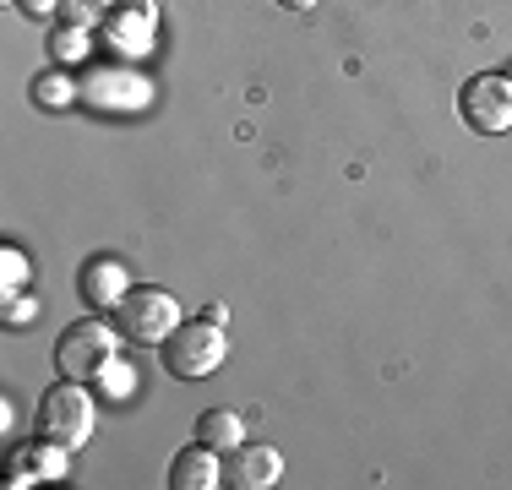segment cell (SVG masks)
<instances>
[{
	"mask_svg": "<svg viewBox=\"0 0 512 490\" xmlns=\"http://www.w3.org/2000/svg\"><path fill=\"white\" fill-rule=\"evenodd\" d=\"M120 360V333L104 322V316H82V322H71L66 333L55 338V365L60 376H71V382H104L109 371H115Z\"/></svg>",
	"mask_w": 512,
	"mask_h": 490,
	"instance_id": "1",
	"label": "cell"
},
{
	"mask_svg": "<svg viewBox=\"0 0 512 490\" xmlns=\"http://www.w3.org/2000/svg\"><path fill=\"white\" fill-rule=\"evenodd\" d=\"M93 425H99L93 392H88V382H71V376H60V387L44 392L39 414H33V431H39L44 441H55V447H66V452L88 447Z\"/></svg>",
	"mask_w": 512,
	"mask_h": 490,
	"instance_id": "2",
	"label": "cell"
},
{
	"mask_svg": "<svg viewBox=\"0 0 512 490\" xmlns=\"http://www.w3.org/2000/svg\"><path fill=\"white\" fill-rule=\"evenodd\" d=\"M158 360H164V371L175 376V382H202V376H213L218 365L229 360V338L218 322L191 316V322H180L175 333L158 343Z\"/></svg>",
	"mask_w": 512,
	"mask_h": 490,
	"instance_id": "3",
	"label": "cell"
},
{
	"mask_svg": "<svg viewBox=\"0 0 512 490\" xmlns=\"http://www.w3.org/2000/svg\"><path fill=\"white\" fill-rule=\"evenodd\" d=\"M109 316H115L120 338H131V343H164L180 322H186L180 300L169 289H158V284H131L126 300H120Z\"/></svg>",
	"mask_w": 512,
	"mask_h": 490,
	"instance_id": "4",
	"label": "cell"
},
{
	"mask_svg": "<svg viewBox=\"0 0 512 490\" xmlns=\"http://www.w3.org/2000/svg\"><path fill=\"white\" fill-rule=\"evenodd\" d=\"M458 115L480 137H502L512 131V71H480L458 88Z\"/></svg>",
	"mask_w": 512,
	"mask_h": 490,
	"instance_id": "5",
	"label": "cell"
},
{
	"mask_svg": "<svg viewBox=\"0 0 512 490\" xmlns=\"http://www.w3.org/2000/svg\"><path fill=\"white\" fill-rule=\"evenodd\" d=\"M278 480H284V458H278V447L240 441L235 452H224V485H235V490H273Z\"/></svg>",
	"mask_w": 512,
	"mask_h": 490,
	"instance_id": "6",
	"label": "cell"
},
{
	"mask_svg": "<svg viewBox=\"0 0 512 490\" xmlns=\"http://www.w3.org/2000/svg\"><path fill=\"white\" fill-rule=\"evenodd\" d=\"M66 447H55V441H28V447H17L6 458V485L22 490V485H44V480H66Z\"/></svg>",
	"mask_w": 512,
	"mask_h": 490,
	"instance_id": "7",
	"label": "cell"
},
{
	"mask_svg": "<svg viewBox=\"0 0 512 490\" xmlns=\"http://www.w3.org/2000/svg\"><path fill=\"white\" fill-rule=\"evenodd\" d=\"M126 262L120 256H93V262H82L77 273V294L82 305H93V311H115L120 300H126Z\"/></svg>",
	"mask_w": 512,
	"mask_h": 490,
	"instance_id": "8",
	"label": "cell"
},
{
	"mask_svg": "<svg viewBox=\"0 0 512 490\" xmlns=\"http://www.w3.org/2000/svg\"><path fill=\"white\" fill-rule=\"evenodd\" d=\"M164 485H169V490H213V485H224V452L202 447V441L180 447L175 458H169Z\"/></svg>",
	"mask_w": 512,
	"mask_h": 490,
	"instance_id": "9",
	"label": "cell"
},
{
	"mask_svg": "<svg viewBox=\"0 0 512 490\" xmlns=\"http://www.w3.org/2000/svg\"><path fill=\"white\" fill-rule=\"evenodd\" d=\"M197 441L213 452H235L246 441V420L235 409H207V414H197Z\"/></svg>",
	"mask_w": 512,
	"mask_h": 490,
	"instance_id": "10",
	"label": "cell"
},
{
	"mask_svg": "<svg viewBox=\"0 0 512 490\" xmlns=\"http://www.w3.org/2000/svg\"><path fill=\"white\" fill-rule=\"evenodd\" d=\"M39 311H44V300H39V294H6V322H11V327L39 322Z\"/></svg>",
	"mask_w": 512,
	"mask_h": 490,
	"instance_id": "11",
	"label": "cell"
},
{
	"mask_svg": "<svg viewBox=\"0 0 512 490\" xmlns=\"http://www.w3.org/2000/svg\"><path fill=\"white\" fill-rule=\"evenodd\" d=\"M50 44H55L60 60H82V55H88V28H60Z\"/></svg>",
	"mask_w": 512,
	"mask_h": 490,
	"instance_id": "12",
	"label": "cell"
},
{
	"mask_svg": "<svg viewBox=\"0 0 512 490\" xmlns=\"http://www.w3.org/2000/svg\"><path fill=\"white\" fill-rule=\"evenodd\" d=\"M93 17H99L93 0H60V22H66V28H88Z\"/></svg>",
	"mask_w": 512,
	"mask_h": 490,
	"instance_id": "13",
	"label": "cell"
},
{
	"mask_svg": "<svg viewBox=\"0 0 512 490\" xmlns=\"http://www.w3.org/2000/svg\"><path fill=\"white\" fill-rule=\"evenodd\" d=\"M0 262H6V294H17V284L28 278V256H22L17 245H6V256H0Z\"/></svg>",
	"mask_w": 512,
	"mask_h": 490,
	"instance_id": "14",
	"label": "cell"
},
{
	"mask_svg": "<svg viewBox=\"0 0 512 490\" xmlns=\"http://www.w3.org/2000/svg\"><path fill=\"white\" fill-rule=\"evenodd\" d=\"M22 11H28V17H55L60 11V0H17Z\"/></svg>",
	"mask_w": 512,
	"mask_h": 490,
	"instance_id": "15",
	"label": "cell"
},
{
	"mask_svg": "<svg viewBox=\"0 0 512 490\" xmlns=\"http://www.w3.org/2000/svg\"><path fill=\"white\" fill-rule=\"evenodd\" d=\"M39 98H44V104H60V98H66V82H60V77H44V82H39Z\"/></svg>",
	"mask_w": 512,
	"mask_h": 490,
	"instance_id": "16",
	"label": "cell"
},
{
	"mask_svg": "<svg viewBox=\"0 0 512 490\" xmlns=\"http://www.w3.org/2000/svg\"><path fill=\"white\" fill-rule=\"evenodd\" d=\"M273 6H284V11H316V0H273Z\"/></svg>",
	"mask_w": 512,
	"mask_h": 490,
	"instance_id": "17",
	"label": "cell"
}]
</instances>
